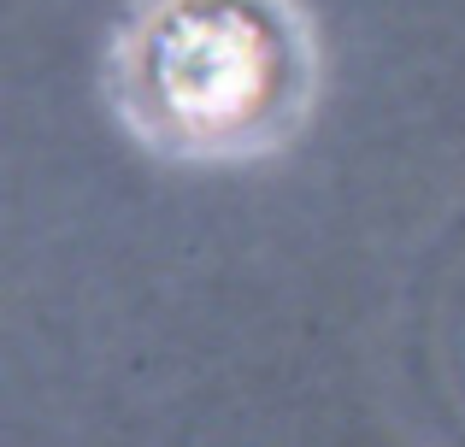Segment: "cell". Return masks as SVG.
Masks as SVG:
<instances>
[{
  "instance_id": "cell-1",
  "label": "cell",
  "mask_w": 465,
  "mask_h": 447,
  "mask_svg": "<svg viewBox=\"0 0 465 447\" xmlns=\"http://www.w3.org/2000/svg\"><path fill=\"white\" fill-rule=\"evenodd\" d=\"M289 94L283 24L253 0H183L153 24L142 101L177 141H242Z\"/></svg>"
}]
</instances>
